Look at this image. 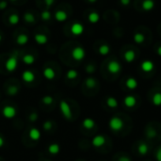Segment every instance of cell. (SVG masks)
<instances>
[{"instance_id":"39","label":"cell","mask_w":161,"mask_h":161,"mask_svg":"<svg viewBox=\"0 0 161 161\" xmlns=\"http://www.w3.org/2000/svg\"><path fill=\"white\" fill-rule=\"evenodd\" d=\"M94 70H95V68H94L93 65H88V66L86 67V71L88 72V73H93Z\"/></svg>"},{"instance_id":"42","label":"cell","mask_w":161,"mask_h":161,"mask_svg":"<svg viewBox=\"0 0 161 161\" xmlns=\"http://www.w3.org/2000/svg\"><path fill=\"white\" fill-rule=\"evenodd\" d=\"M122 5H128L130 3V0H121Z\"/></svg>"},{"instance_id":"19","label":"cell","mask_w":161,"mask_h":161,"mask_svg":"<svg viewBox=\"0 0 161 161\" xmlns=\"http://www.w3.org/2000/svg\"><path fill=\"white\" fill-rule=\"evenodd\" d=\"M126 86L128 87L129 89L134 90V89H136L138 87V82H137V80H136L135 78L130 77V78H128L126 80Z\"/></svg>"},{"instance_id":"38","label":"cell","mask_w":161,"mask_h":161,"mask_svg":"<svg viewBox=\"0 0 161 161\" xmlns=\"http://www.w3.org/2000/svg\"><path fill=\"white\" fill-rule=\"evenodd\" d=\"M155 156H156V159L158 161H161V147H159L157 151H156V154H155Z\"/></svg>"},{"instance_id":"17","label":"cell","mask_w":161,"mask_h":161,"mask_svg":"<svg viewBox=\"0 0 161 161\" xmlns=\"http://www.w3.org/2000/svg\"><path fill=\"white\" fill-rule=\"evenodd\" d=\"M17 43L20 45H24L26 44L28 42V37L26 34H21L17 37V40H16Z\"/></svg>"},{"instance_id":"3","label":"cell","mask_w":161,"mask_h":161,"mask_svg":"<svg viewBox=\"0 0 161 161\" xmlns=\"http://www.w3.org/2000/svg\"><path fill=\"white\" fill-rule=\"evenodd\" d=\"M16 114H17V110L12 106H6L2 109V115L6 119H9V120L13 119L16 116Z\"/></svg>"},{"instance_id":"24","label":"cell","mask_w":161,"mask_h":161,"mask_svg":"<svg viewBox=\"0 0 161 161\" xmlns=\"http://www.w3.org/2000/svg\"><path fill=\"white\" fill-rule=\"evenodd\" d=\"M42 101H43V104L49 106V105L53 104V102H54V98H53L52 96H50V95H45V96H43V97L42 98Z\"/></svg>"},{"instance_id":"8","label":"cell","mask_w":161,"mask_h":161,"mask_svg":"<svg viewBox=\"0 0 161 161\" xmlns=\"http://www.w3.org/2000/svg\"><path fill=\"white\" fill-rule=\"evenodd\" d=\"M107 69L110 73H119L121 70H122V66L121 64L118 62V61H111V62H109L108 66H107Z\"/></svg>"},{"instance_id":"41","label":"cell","mask_w":161,"mask_h":161,"mask_svg":"<svg viewBox=\"0 0 161 161\" xmlns=\"http://www.w3.org/2000/svg\"><path fill=\"white\" fill-rule=\"evenodd\" d=\"M4 145H5V140H4L3 137H1V136H0V148H2Z\"/></svg>"},{"instance_id":"10","label":"cell","mask_w":161,"mask_h":161,"mask_svg":"<svg viewBox=\"0 0 161 161\" xmlns=\"http://www.w3.org/2000/svg\"><path fill=\"white\" fill-rule=\"evenodd\" d=\"M60 152V145L58 143H51L48 146V153L51 155H58Z\"/></svg>"},{"instance_id":"25","label":"cell","mask_w":161,"mask_h":161,"mask_svg":"<svg viewBox=\"0 0 161 161\" xmlns=\"http://www.w3.org/2000/svg\"><path fill=\"white\" fill-rule=\"evenodd\" d=\"M19 92V89L18 87L16 86H10L9 88L8 89V94L10 95V96H13V95H16Z\"/></svg>"},{"instance_id":"7","label":"cell","mask_w":161,"mask_h":161,"mask_svg":"<svg viewBox=\"0 0 161 161\" xmlns=\"http://www.w3.org/2000/svg\"><path fill=\"white\" fill-rule=\"evenodd\" d=\"M41 137H42V133L37 127H31L29 129V138L32 140H39Z\"/></svg>"},{"instance_id":"45","label":"cell","mask_w":161,"mask_h":161,"mask_svg":"<svg viewBox=\"0 0 161 161\" xmlns=\"http://www.w3.org/2000/svg\"><path fill=\"white\" fill-rule=\"evenodd\" d=\"M157 53H158V55L159 56H161V46L157 49Z\"/></svg>"},{"instance_id":"30","label":"cell","mask_w":161,"mask_h":161,"mask_svg":"<svg viewBox=\"0 0 161 161\" xmlns=\"http://www.w3.org/2000/svg\"><path fill=\"white\" fill-rule=\"evenodd\" d=\"M85 83H86V86L88 87V88H93V87L96 85V81H95V79L92 78V77L87 78Z\"/></svg>"},{"instance_id":"11","label":"cell","mask_w":161,"mask_h":161,"mask_svg":"<svg viewBox=\"0 0 161 161\" xmlns=\"http://www.w3.org/2000/svg\"><path fill=\"white\" fill-rule=\"evenodd\" d=\"M136 102H137V100H136V98L132 95H128L123 99V104L127 107H133L136 105Z\"/></svg>"},{"instance_id":"5","label":"cell","mask_w":161,"mask_h":161,"mask_svg":"<svg viewBox=\"0 0 161 161\" xmlns=\"http://www.w3.org/2000/svg\"><path fill=\"white\" fill-rule=\"evenodd\" d=\"M72 56L76 60H82L85 58V50L84 48H82L81 46H77L73 50L72 52Z\"/></svg>"},{"instance_id":"33","label":"cell","mask_w":161,"mask_h":161,"mask_svg":"<svg viewBox=\"0 0 161 161\" xmlns=\"http://www.w3.org/2000/svg\"><path fill=\"white\" fill-rule=\"evenodd\" d=\"M9 23L12 24H15L19 22V16L17 14H12L9 16Z\"/></svg>"},{"instance_id":"12","label":"cell","mask_w":161,"mask_h":161,"mask_svg":"<svg viewBox=\"0 0 161 161\" xmlns=\"http://www.w3.org/2000/svg\"><path fill=\"white\" fill-rule=\"evenodd\" d=\"M43 76H44V77H45L46 79L52 80V79H54V77H55V72H54V70H53L52 68L46 67V68H44V70H43Z\"/></svg>"},{"instance_id":"36","label":"cell","mask_w":161,"mask_h":161,"mask_svg":"<svg viewBox=\"0 0 161 161\" xmlns=\"http://www.w3.org/2000/svg\"><path fill=\"white\" fill-rule=\"evenodd\" d=\"M28 118H29V121H30V122H36L37 120H38L39 115H38V113H36V112H31Z\"/></svg>"},{"instance_id":"40","label":"cell","mask_w":161,"mask_h":161,"mask_svg":"<svg viewBox=\"0 0 161 161\" xmlns=\"http://www.w3.org/2000/svg\"><path fill=\"white\" fill-rule=\"evenodd\" d=\"M7 7V2L6 1H1L0 2V9H3Z\"/></svg>"},{"instance_id":"31","label":"cell","mask_w":161,"mask_h":161,"mask_svg":"<svg viewBox=\"0 0 161 161\" xmlns=\"http://www.w3.org/2000/svg\"><path fill=\"white\" fill-rule=\"evenodd\" d=\"M89 20H90L91 23H93V24L97 23L99 21V15H98V13H96V12H92V13H91L90 16H89Z\"/></svg>"},{"instance_id":"9","label":"cell","mask_w":161,"mask_h":161,"mask_svg":"<svg viewBox=\"0 0 161 161\" xmlns=\"http://www.w3.org/2000/svg\"><path fill=\"white\" fill-rule=\"evenodd\" d=\"M105 141H106V139H105L104 136L98 135V136H96V137L93 138V140H92V145L94 147H101L102 145H104Z\"/></svg>"},{"instance_id":"46","label":"cell","mask_w":161,"mask_h":161,"mask_svg":"<svg viewBox=\"0 0 161 161\" xmlns=\"http://www.w3.org/2000/svg\"><path fill=\"white\" fill-rule=\"evenodd\" d=\"M89 1H91V2H95L96 0H89Z\"/></svg>"},{"instance_id":"23","label":"cell","mask_w":161,"mask_h":161,"mask_svg":"<svg viewBox=\"0 0 161 161\" xmlns=\"http://www.w3.org/2000/svg\"><path fill=\"white\" fill-rule=\"evenodd\" d=\"M78 76V73L76 70H69L66 73V77L68 79H75Z\"/></svg>"},{"instance_id":"37","label":"cell","mask_w":161,"mask_h":161,"mask_svg":"<svg viewBox=\"0 0 161 161\" xmlns=\"http://www.w3.org/2000/svg\"><path fill=\"white\" fill-rule=\"evenodd\" d=\"M42 17H43V20H49V19H50V17H51V15H50V12H49V11H43V13H42Z\"/></svg>"},{"instance_id":"47","label":"cell","mask_w":161,"mask_h":161,"mask_svg":"<svg viewBox=\"0 0 161 161\" xmlns=\"http://www.w3.org/2000/svg\"><path fill=\"white\" fill-rule=\"evenodd\" d=\"M1 39H2V37H1V34H0V41H1Z\"/></svg>"},{"instance_id":"27","label":"cell","mask_w":161,"mask_h":161,"mask_svg":"<svg viewBox=\"0 0 161 161\" xmlns=\"http://www.w3.org/2000/svg\"><path fill=\"white\" fill-rule=\"evenodd\" d=\"M36 42L40 44H44L47 42V38L44 35H36Z\"/></svg>"},{"instance_id":"20","label":"cell","mask_w":161,"mask_h":161,"mask_svg":"<svg viewBox=\"0 0 161 161\" xmlns=\"http://www.w3.org/2000/svg\"><path fill=\"white\" fill-rule=\"evenodd\" d=\"M107 104L111 108H115V107H118V102L114 97H108L107 99Z\"/></svg>"},{"instance_id":"14","label":"cell","mask_w":161,"mask_h":161,"mask_svg":"<svg viewBox=\"0 0 161 161\" xmlns=\"http://www.w3.org/2000/svg\"><path fill=\"white\" fill-rule=\"evenodd\" d=\"M83 31H84V28H83L82 24H79V23H76L72 27V32L75 35H80Z\"/></svg>"},{"instance_id":"18","label":"cell","mask_w":161,"mask_h":161,"mask_svg":"<svg viewBox=\"0 0 161 161\" xmlns=\"http://www.w3.org/2000/svg\"><path fill=\"white\" fill-rule=\"evenodd\" d=\"M23 61L26 64H28V65H31V64H33L34 63V61H35V58L32 56V55H29V54H28V55H24V57H23Z\"/></svg>"},{"instance_id":"1","label":"cell","mask_w":161,"mask_h":161,"mask_svg":"<svg viewBox=\"0 0 161 161\" xmlns=\"http://www.w3.org/2000/svg\"><path fill=\"white\" fill-rule=\"evenodd\" d=\"M59 110L61 114L63 115V117L66 119V120H71L72 117H73V112H72V108L70 107V105L65 101V100H62L59 104Z\"/></svg>"},{"instance_id":"13","label":"cell","mask_w":161,"mask_h":161,"mask_svg":"<svg viewBox=\"0 0 161 161\" xmlns=\"http://www.w3.org/2000/svg\"><path fill=\"white\" fill-rule=\"evenodd\" d=\"M82 125L86 129H92L95 125V122L92 119H91V118H86L82 122Z\"/></svg>"},{"instance_id":"32","label":"cell","mask_w":161,"mask_h":161,"mask_svg":"<svg viewBox=\"0 0 161 161\" xmlns=\"http://www.w3.org/2000/svg\"><path fill=\"white\" fill-rule=\"evenodd\" d=\"M99 52H100L101 55H107L109 52V47L107 45L104 44L100 47V49H99Z\"/></svg>"},{"instance_id":"44","label":"cell","mask_w":161,"mask_h":161,"mask_svg":"<svg viewBox=\"0 0 161 161\" xmlns=\"http://www.w3.org/2000/svg\"><path fill=\"white\" fill-rule=\"evenodd\" d=\"M121 161H130V159H129L128 157L125 156V157H122V158H121Z\"/></svg>"},{"instance_id":"28","label":"cell","mask_w":161,"mask_h":161,"mask_svg":"<svg viewBox=\"0 0 161 161\" xmlns=\"http://www.w3.org/2000/svg\"><path fill=\"white\" fill-rule=\"evenodd\" d=\"M134 41L138 43H141L144 41V36L141 33H136L134 35Z\"/></svg>"},{"instance_id":"35","label":"cell","mask_w":161,"mask_h":161,"mask_svg":"<svg viewBox=\"0 0 161 161\" xmlns=\"http://www.w3.org/2000/svg\"><path fill=\"white\" fill-rule=\"evenodd\" d=\"M139 152L140 153V155H145L148 152V145L146 144H141L139 147Z\"/></svg>"},{"instance_id":"2","label":"cell","mask_w":161,"mask_h":161,"mask_svg":"<svg viewBox=\"0 0 161 161\" xmlns=\"http://www.w3.org/2000/svg\"><path fill=\"white\" fill-rule=\"evenodd\" d=\"M108 125H109L110 129L112 130V131L118 132V131H120V130L122 129V127H123V122H122V120L120 117L115 116V117H112V118L110 119V121L108 122Z\"/></svg>"},{"instance_id":"6","label":"cell","mask_w":161,"mask_h":161,"mask_svg":"<svg viewBox=\"0 0 161 161\" xmlns=\"http://www.w3.org/2000/svg\"><path fill=\"white\" fill-rule=\"evenodd\" d=\"M22 78L26 83H31L35 80V75L33 73V72L27 70L22 73Z\"/></svg>"},{"instance_id":"29","label":"cell","mask_w":161,"mask_h":161,"mask_svg":"<svg viewBox=\"0 0 161 161\" xmlns=\"http://www.w3.org/2000/svg\"><path fill=\"white\" fill-rule=\"evenodd\" d=\"M43 128L45 131H50L53 128V122L51 121H45L43 125Z\"/></svg>"},{"instance_id":"4","label":"cell","mask_w":161,"mask_h":161,"mask_svg":"<svg viewBox=\"0 0 161 161\" xmlns=\"http://www.w3.org/2000/svg\"><path fill=\"white\" fill-rule=\"evenodd\" d=\"M17 65H18V59H17V57L15 56H12L10 57L6 62V69L8 72L9 73H12L14 72L17 68Z\"/></svg>"},{"instance_id":"16","label":"cell","mask_w":161,"mask_h":161,"mask_svg":"<svg viewBox=\"0 0 161 161\" xmlns=\"http://www.w3.org/2000/svg\"><path fill=\"white\" fill-rule=\"evenodd\" d=\"M154 7H155V2L153 0H144L142 3V8L145 10H151L154 9Z\"/></svg>"},{"instance_id":"43","label":"cell","mask_w":161,"mask_h":161,"mask_svg":"<svg viewBox=\"0 0 161 161\" xmlns=\"http://www.w3.org/2000/svg\"><path fill=\"white\" fill-rule=\"evenodd\" d=\"M45 2H46V5H47V6H50V5L54 2V0H45Z\"/></svg>"},{"instance_id":"26","label":"cell","mask_w":161,"mask_h":161,"mask_svg":"<svg viewBox=\"0 0 161 161\" xmlns=\"http://www.w3.org/2000/svg\"><path fill=\"white\" fill-rule=\"evenodd\" d=\"M125 58L127 62H131L135 59V53L133 51H127L125 54Z\"/></svg>"},{"instance_id":"21","label":"cell","mask_w":161,"mask_h":161,"mask_svg":"<svg viewBox=\"0 0 161 161\" xmlns=\"http://www.w3.org/2000/svg\"><path fill=\"white\" fill-rule=\"evenodd\" d=\"M56 19L59 22H62V21H65L67 19V14L65 13L64 11L62 10H58L57 13H56Z\"/></svg>"},{"instance_id":"15","label":"cell","mask_w":161,"mask_h":161,"mask_svg":"<svg viewBox=\"0 0 161 161\" xmlns=\"http://www.w3.org/2000/svg\"><path fill=\"white\" fill-rule=\"evenodd\" d=\"M141 69L145 72H151L154 69V64L150 60H145L141 64Z\"/></svg>"},{"instance_id":"22","label":"cell","mask_w":161,"mask_h":161,"mask_svg":"<svg viewBox=\"0 0 161 161\" xmlns=\"http://www.w3.org/2000/svg\"><path fill=\"white\" fill-rule=\"evenodd\" d=\"M153 104L155 106H160L161 105V93L160 92H157L154 95L153 97Z\"/></svg>"},{"instance_id":"34","label":"cell","mask_w":161,"mask_h":161,"mask_svg":"<svg viewBox=\"0 0 161 161\" xmlns=\"http://www.w3.org/2000/svg\"><path fill=\"white\" fill-rule=\"evenodd\" d=\"M24 20H26L28 23H34L35 17L33 16L32 13H26L24 14Z\"/></svg>"}]
</instances>
